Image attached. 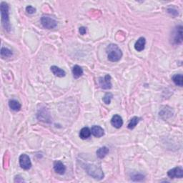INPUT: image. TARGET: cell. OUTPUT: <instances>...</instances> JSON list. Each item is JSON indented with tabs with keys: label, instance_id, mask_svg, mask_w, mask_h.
Masks as SVG:
<instances>
[{
	"label": "cell",
	"instance_id": "obj_15",
	"mask_svg": "<svg viewBox=\"0 0 183 183\" xmlns=\"http://www.w3.org/2000/svg\"><path fill=\"white\" fill-rule=\"evenodd\" d=\"M83 69L79 65H74L72 68V74L75 79H78L83 75Z\"/></svg>",
	"mask_w": 183,
	"mask_h": 183
},
{
	"label": "cell",
	"instance_id": "obj_10",
	"mask_svg": "<svg viewBox=\"0 0 183 183\" xmlns=\"http://www.w3.org/2000/svg\"><path fill=\"white\" fill-rule=\"evenodd\" d=\"M112 125L117 129L120 128L123 125V120L121 116L119 114H114L111 119Z\"/></svg>",
	"mask_w": 183,
	"mask_h": 183
},
{
	"label": "cell",
	"instance_id": "obj_4",
	"mask_svg": "<svg viewBox=\"0 0 183 183\" xmlns=\"http://www.w3.org/2000/svg\"><path fill=\"white\" fill-rule=\"evenodd\" d=\"M41 24L45 29H52L57 26V22L55 19L44 15L41 17Z\"/></svg>",
	"mask_w": 183,
	"mask_h": 183
},
{
	"label": "cell",
	"instance_id": "obj_26",
	"mask_svg": "<svg viewBox=\"0 0 183 183\" xmlns=\"http://www.w3.org/2000/svg\"><path fill=\"white\" fill-rule=\"evenodd\" d=\"M15 182H25V180L22 179V178H21L20 176H16L15 179Z\"/></svg>",
	"mask_w": 183,
	"mask_h": 183
},
{
	"label": "cell",
	"instance_id": "obj_7",
	"mask_svg": "<svg viewBox=\"0 0 183 183\" xmlns=\"http://www.w3.org/2000/svg\"><path fill=\"white\" fill-rule=\"evenodd\" d=\"M19 161H20V165L21 167L24 170H29L32 167V163L31 160H30L29 157L26 154H21L20 157V159H19Z\"/></svg>",
	"mask_w": 183,
	"mask_h": 183
},
{
	"label": "cell",
	"instance_id": "obj_23",
	"mask_svg": "<svg viewBox=\"0 0 183 183\" xmlns=\"http://www.w3.org/2000/svg\"><path fill=\"white\" fill-rule=\"evenodd\" d=\"M26 11L29 15H32V14L36 12V8H34L32 5H29L26 7Z\"/></svg>",
	"mask_w": 183,
	"mask_h": 183
},
{
	"label": "cell",
	"instance_id": "obj_24",
	"mask_svg": "<svg viewBox=\"0 0 183 183\" xmlns=\"http://www.w3.org/2000/svg\"><path fill=\"white\" fill-rule=\"evenodd\" d=\"M79 33H80V34H82V35H84V34H86V32H87V28H86V27H79Z\"/></svg>",
	"mask_w": 183,
	"mask_h": 183
},
{
	"label": "cell",
	"instance_id": "obj_22",
	"mask_svg": "<svg viewBox=\"0 0 183 183\" xmlns=\"http://www.w3.org/2000/svg\"><path fill=\"white\" fill-rule=\"evenodd\" d=\"M145 178V176L140 174V173H137V174H135L132 176V177H131V179H132L133 181H135V182H140V181H142V180H144Z\"/></svg>",
	"mask_w": 183,
	"mask_h": 183
},
{
	"label": "cell",
	"instance_id": "obj_9",
	"mask_svg": "<svg viewBox=\"0 0 183 183\" xmlns=\"http://www.w3.org/2000/svg\"><path fill=\"white\" fill-rule=\"evenodd\" d=\"M54 170L59 175H64L66 172V167L61 161H55L54 163Z\"/></svg>",
	"mask_w": 183,
	"mask_h": 183
},
{
	"label": "cell",
	"instance_id": "obj_18",
	"mask_svg": "<svg viewBox=\"0 0 183 183\" xmlns=\"http://www.w3.org/2000/svg\"><path fill=\"white\" fill-rule=\"evenodd\" d=\"M172 79L176 85L182 87L183 86V76L182 74H176L173 75Z\"/></svg>",
	"mask_w": 183,
	"mask_h": 183
},
{
	"label": "cell",
	"instance_id": "obj_1",
	"mask_svg": "<svg viewBox=\"0 0 183 183\" xmlns=\"http://www.w3.org/2000/svg\"><path fill=\"white\" fill-rule=\"evenodd\" d=\"M83 167L89 175L96 180H102L105 177L102 168L100 166L95 165V164L85 163L83 165Z\"/></svg>",
	"mask_w": 183,
	"mask_h": 183
},
{
	"label": "cell",
	"instance_id": "obj_11",
	"mask_svg": "<svg viewBox=\"0 0 183 183\" xmlns=\"http://www.w3.org/2000/svg\"><path fill=\"white\" fill-rule=\"evenodd\" d=\"M91 133L96 137H102L105 135V131L100 126L93 125L91 128Z\"/></svg>",
	"mask_w": 183,
	"mask_h": 183
},
{
	"label": "cell",
	"instance_id": "obj_21",
	"mask_svg": "<svg viewBox=\"0 0 183 183\" xmlns=\"http://www.w3.org/2000/svg\"><path fill=\"white\" fill-rule=\"evenodd\" d=\"M112 97H113V95L110 92H107L105 95L104 97H103V102H104L106 105H109L111 102Z\"/></svg>",
	"mask_w": 183,
	"mask_h": 183
},
{
	"label": "cell",
	"instance_id": "obj_25",
	"mask_svg": "<svg viewBox=\"0 0 183 183\" xmlns=\"http://www.w3.org/2000/svg\"><path fill=\"white\" fill-rule=\"evenodd\" d=\"M167 11H168V13L171 14V15H174V13H175L176 16L178 15L177 11V10H175V9H167Z\"/></svg>",
	"mask_w": 183,
	"mask_h": 183
},
{
	"label": "cell",
	"instance_id": "obj_3",
	"mask_svg": "<svg viewBox=\"0 0 183 183\" xmlns=\"http://www.w3.org/2000/svg\"><path fill=\"white\" fill-rule=\"evenodd\" d=\"M1 17H2V26L4 28V29L7 32L10 31V22H9V5L7 3L4 2H1Z\"/></svg>",
	"mask_w": 183,
	"mask_h": 183
},
{
	"label": "cell",
	"instance_id": "obj_20",
	"mask_svg": "<svg viewBox=\"0 0 183 183\" xmlns=\"http://www.w3.org/2000/svg\"><path fill=\"white\" fill-rule=\"evenodd\" d=\"M13 53L11 50L6 47H2L1 49V56L2 58L4 57H10L12 56Z\"/></svg>",
	"mask_w": 183,
	"mask_h": 183
},
{
	"label": "cell",
	"instance_id": "obj_16",
	"mask_svg": "<svg viewBox=\"0 0 183 183\" xmlns=\"http://www.w3.org/2000/svg\"><path fill=\"white\" fill-rule=\"evenodd\" d=\"M109 150L108 147L104 146V147H100V148L98 149L97 150V152H96V154H97V156L100 159H102V158H104L109 153Z\"/></svg>",
	"mask_w": 183,
	"mask_h": 183
},
{
	"label": "cell",
	"instance_id": "obj_17",
	"mask_svg": "<svg viewBox=\"0 0 183 183\" xmlns=\"http://www.w3.org/2000/svg\"><path fill=\"white\" fill-rule=\"evenodd\" d=\"M91 134V130H90V128L87 127H85L82 129L80 132H79V137H80L81 139L86 140L90 137Z\"/></svg>",
	"mask_w": 183,
	"mask_h": 183
},
{
	"label": "cell",
	"instance_id": "obj_8",
	"mask_svg": "<svg viewBox=\"0 0 183 183\" xmlns=\"http://www.w3.org/2000/svg\"><path fill=\"white\" fill-rule=\"evenodd\" d=\"M169 177L174 179V178H182L183 177V169L182 167H175L171 169L167 172Z\"/></svg>",
	"mask_w": 183,
	"mask_h": 183
},
{
	"label": "cell",
	"instance_id": "obj_2",
	"mask_svg": "<svg viewBox=\"0 0 183 183\" xmlns=\"http://www.w3.org/2000/svg\"><path fill=\"white\" fill-rule=\"evenodd\" d=\"M107 58L112 62H118L123 57V51L115 44H110L106 48Z\"/></svg>",
	"mask_w": 183,
	"mask_h": 183
},
{
	"label": "cell",
	"instance_id": "obj_12",
	"mask_svg": "<svg viewBox=\"0 0 183 183\" xmlns=\"http://www.w3.org/2000/svg\"><path fill=\"white\" fill-rule=\"evenodd\" d=\"M145 44H146V39L145 37H141L137 39L135 44V49L137 51H142L145 50Z\"/></svg>",
	"mask_w": 183,
	"mask_h": 183
},
{
	"label": "cell",
	"instance_id": "obj_6",
	"mask_svg": "<svg viewBox=\"0 0 183 183\" xmlns=\"http://www.w3.org/2000/svg\"><path fill=\"white\" fill-rule=\"evenodd\" d=\"M111 76L109 74H106L104 77H100L99 84L100 87L103 90H109L112 88V82Z\"/></svg>",
	"mask_w": 183,
	"mask_h": 183
},
{
	"label": "cell",
	"instance_id": "obj_19",
	"mask_svg": "<svg viewBox=\"0 0 183 183\" xmlns=\"http://www.w3.org/2000/svg\"><path fill=\"white\" fill-rule=\"evenodd\" d=\"M140 120V117H133L132 118L130 119V122H129L128 125H127L128 129H130V130H133V129L135 128L136 126H137V124L139 123Z\"/></svg>",
	"mask_w": 183,
	"mask_h": 183
},
{
	"label": "cell",
	"instance_id": "obj_14",
	"mask_svg": "<svg viewBox=\"0 0 183 183\" xmlns=\"http://www.w3.org/2000/svg\"><path fill=\"white\" fill-rule=\"evenodd\" d=\"M9 107L11 110H13V111H15V112L20 111L21 108H22V105H21L20 103L15 100H9Z\"/></svg>",
	"mask_w": 183,
	"mask_h": 183
},
{
	"label": "cell",
	"instance_id": "obj_5",
	"mask_svg": "<svg viewBox=\"0 0 183 183\" xmlns=\"http://www.w3.org/2000/svg\"><path fill=\"white\" fill-rule=\"evenodd\" d=\"M182 26L179 25L176 27L173 33L172 36V42L175 44H180L182 42Z\"/></svg>",
	"mask_w": 183,
	"mask_h": 183
},
{
	"label": "cell",
	"instance_id": "obj_13",
	"mask_svg": "<svg viewBox=\"0 0 183 183\" xmlns=\"http://www.w3.org/2000/svg\"><path fill=\"white\" fill-rule=\"evenodd\" d=\"M50 69L51 72L53 73V74L56 77H65V75H66V72H65L64 70L57 66H55V65H54V66H51L50 67Z\"/></svg>",
	"mask_w": 183,
	"mask_h": 183
}]
</instances>
